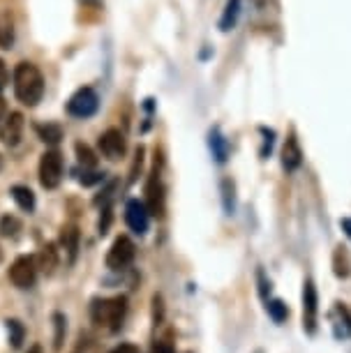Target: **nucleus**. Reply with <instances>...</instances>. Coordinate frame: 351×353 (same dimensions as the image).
Instances as JSON below:
<instances>
[{
    "label": "nucleus",
    "instance_id": "f257e3e1",
    "mask_svg": "<svg viewBox=\"0 0 351 353\" xmlns=\"http://www.w3.org/2000/svg\"><path fill=\"white\" fill-rule=\"evenodd\" d=\"M125 316H128V296L114 298H92L90 303V319L99 328L118 332L123 328Z\"/></svg>",
    "mask_w": 351,
    "mask_h": 353
},
{
    "label": "nucleus",
    "instance_id": "f03ea898",
    "mask_svg": "<svg viewBox=\"0 0 351 353\" xmlns=\"http://www.w3.org/2000/svg\"><path fill=\"white\" fill-rule=\"evenodd\" d=\"M14 92L19 102L26 106H35L44 95V79L32 63H19L14 70Z\"/></svg>",
    "mask_w": 351,
    "mask_h": 353
},
{
    "label": "nucleus",
    "instance_id": "7ed1b4c3",
    "mask_svg": "<svg viewBox=\"0 0 351 353\" xmlns=\"http://www.w3.org/2000/svg\"><path fill=\"white\" fill-rule=\"evenodd\" d=\"M63 181V157L58 150H46L39 159V183L44 190H56Z\"/></svg>",
    "mask_w": 351,
    "mask_h": 353
},
{
    "label": "nucleus",
    "instance_id": "20e7f679",
    "mask_svg": "<svg viewBox=\"0 0 351 353\" xmlns=\"http://www.w3.org/2000/svg\"><path fill=\"white\" fill-rule=\"evenodd\" d=\"M134 254H137V248L128 236L116 238L114 245H111V250H109V254H107V268L116 270V272L128 270L132 265V261H134Z\"/></svg>",
    "mask_w": 351,
    "mask_h": 353
},
{
    "label": "nucleus",
    "instance_id": "39448f33",
    "mask_svg": "<svg viewBox=\"0 0 351 353\" xmlns=\"http://www.w3.org/2000/svg\"><path fill=\"white\" fill-rule=\"evenodd\" d=\"M37 272V256H19L10 268V279L17 289H30V286H35Z\"/></svg>",
    "mask_w": 351,
    "mask_h": 353
},
{
    "label": "nucleus",
    "instance_id": "423d86ee",
    "mask_svg": "<svg viewBox=\"0 0 351 353\" xmlns=\"http://www.w3.org/2000/svg\"><path fill=\"white\" fill-rule=\"evenodd\" d=\"M317 316H319V296H317L312 279H305L303 284V330L308 335L317 332Z\"/></svg>",
    "mask_w": 351,
    "mask_h": 353
},
{
    "label": "nucleus",
    "instance_id": "0eeeda50",
    "mask_svg": "<svg viewBox=\"0 0 351 353\" xmlns=\"http://www.w3.org/2000/svg\"><path fill=\"white\" fill-rule=\"evenodd\" d=\"M99 106V99H97V92L92 88H79L74 95L70 97L68 102V113L74 118H90L92 113L97 111Z\"/></svg>",
    "mask_w": 351,
    "mask_h": 353
},
{
    "label": "nucleus",
    "instance_id": "6e6552de",
    "mask_svg": "<svg viewBox=\"0 0 351 353\" xmlns=\"http://www.w3.org/2000/svg\"><path fill=\"white\" fill-rule=\"evenodd\" d=\"M125 222L137 236H143L150 226V212L146 208V203L139 201V199H130L128 205H125Z\"/></svg>",
    "mask_w": 351,
    "mask_h": 353
},
{
    "label": "nucleus",
    "instance_id": "1a4fd4ad",
    "mask_svg": "<svg viewBox=\"0 0 351 353\" xmlns=\"http://www.w3.org/2000/svg\"><path fill=\"white\" fill-rule=\"evenodd\" d=\"M125 148H128V143H125V134L121 130H107L99 137V152L111 162H118L125 155Z\"/></svg>",
    "mask_w": 351,
    "mask_h": 353
},
{
    "label": "nucleus",
    "instance_id": "9d476101",
    "mask_svg": "<svg viewBox=\"0 0 351 353\" xmlns=\"http://www.w3.org/2000/svg\"><path fill=\"white\" fill-rule=\"evenodd\" d=\"M23 137V116L19 111H12L10 116L3 118L0 125V141L5 145H17Z\"/></svg>",
    "mask_w": 351,
    "mask_h": 353
},
{
    "label": "nucleus",
    "instance_id": "9b49d317",
    "mask_svg": "<svg viewBox=\"0 0 351 353\" xmlns=\"http://www.w3.org/2000/svg\"><path fill=\"white\" fill-rule=\"evenodd\" d=\"M146 208H148L150 215H155V217L164 215V188H162L157 173H153L148 185H146Z\"/></svg>",
    "mask_w": 351,
    "mask_h": 353
},
{
    "label": "nucleus",
    "instance_id": "f8f14e48",
    "mask_svg": "<svg viewBox=\"0 0 351 353\" xmlns=\"http://www.w3.org/2000/svg\"><path fill=\"white\" fill-rule=\"evenodd\" d=\"M330 325H333V335L337 339H349L351 337V312L344 307V305L337 303L333 310H330Z\"/></svg>",
    "mask_w": 351,
    "mask_h": 353
},
{
    "label": "nucleus",
    "instance_id": "ddd939ff",
    "mask_svg": "<svg viewBox=\"0 0 351 353\" xmlns=\"http://www.w3.org/2000/svg\"><path fill=\"white\" fill-rule=\"evenodd\" d=\"M58 243H61V248L65 250V254H68V261L74 263L79 254V245H81V233H79L77 224H65L61 229Z\"/></svg>",
    "mask_w": 351,
    "mask_h": 353
},
{
    "label": "nucleus",
    "instance_id": "4468645a",
    "mask_svg": "<svg viewBox=\"0 0 351 353\" xmlns=\"http://www.w3.org/2000/svg\"><path fill=\"white\" fill-rule=\"evenodd\" d=\"M301 164H303V150H301V145H298L296 137L291 134L287 137V141L282 145V166L287 173H294L301 169Z\"/></svg>",
    "mask_w": 351,
    "mask_h": 353
},
{
    "label": "nucleus",
    "instance_id": "2eb2a0df",
    "mask_svg": "<svg viewBox=\"0 0 351 353\" xmlns=\"http://www.w3.org/2000/svg\"><path fill=\"white\" fill-rule=\"evenodd\" d=\"M14 17H12L10 10L0 8V49H12L14 44Z\"/></svg>",
    "mask_w": 351,
    "mask_h": 353
},
{
    "label": "nucleus",
    "instance_id": "dca6fc26",
    "mask_svg": "<svg viewBox=\"0 0 351 353\" xmlns=\"http://www.w3.org/2000/svg\"><path fill=\"white\" fill-rule=\"evenodd\" d=\"M37 268L44 275H54V270L58 268V250L54 243H46L37 254Z\"/></svg>",
    "mask_w": 351,
    "mask_h": 353
},
{
    "label": "nucleus",
    "instance_id": "f3484780",
    "mask_svg": "<svg viewBox=\"0 0 351 353\" xmlns=\"http://www.w3.org/2000/svg\"><path fill=\"white\" fill-rule=\"evenodd\" d=\"M238 17H241V0H227L224 12L220 17V30L222 32L234 30V26L238 23Z\"/></svg>",
    "mask_w": 351,
    "mask_h": 353
},
{
    "label": "nucleus",
    "instance_id": "a211bd4d",
    "mask_svg": "<svg viewBox=\"0 0 351 353\" xmlns=\"http://www.w3.org/2000/svg\"><path fill=\"white\" fill-rule=\"evenodd\" d=\"M208 143H210V152H213L215 162H220V164L227 162V159H229V143H227V139L222 137V132H220V130H213V132H210Z\"/></svg>",
    "mask_w": 351,
    "mask_h": 353
},
{
    "label": "nucleus",
    "instance_id": "6ab92c4d",
    "mask_svg": "<svg viewBox=\"0 0 351 353\" xmlns=\"http://www.w3.org/2000/svg\"><path fill=\"white\" fill-rule=\"evenodd\" d=\"M12 199H14V203L21 210L26 212L35 210V194H32V190L23 188V185H14V188H12Z\"/></svg>",
    "mask_w": 351,
    "mask_h": 353
},
{
    "label": "nucleus",
    "instance_id": "aec40b11",
    "mask_svg": "<svg viewBox=\"0 0 351 353\" xmlns=\"http://www.w3.org/2000/svg\"><path fill=\"white\" fill-rule=\"evenodd\" d=\"M220 192H222V208L227 215H234L236 212V185L234 181H229V178H224L220 183Z\"/></svg>",
    "mask_w": 351,
    "mask_h": 353
},
{
    "label": "nucleus",
    "instance_id": "412c9836",
    "mask_svg": "<svg viewBox=\"0 0 351 353\" xmlns=\"http://www.w3.org/2000/svg\"><path fill=\"white\" fill-rule=\"evenodd\" d=\"M8 335H10V344H12V349H21V344H23V339H26V328H23V323L19 321V319H8Z\"/></svg>",
    "mask_w": 351,
    "mask_h": 353
},
{
    "label": "nucleus",
    "instance_id": "4be33fe9",
    "mask_svg": "<svg viewBox=\"0 0 351 353\" xmlns=\"http://www.w3.org/2000/svg\"><path fill=\"white\" fill-rule=\"evenodd\" d=\"M266 312H268V316L273 319L275 323H284L289 319V307L284 305V301H280V298L266 301Z\"/></svg>",
    "mask_w": 351,
    "mask_h": 353
},
{
    "label": "nucleus",
    "instance_id": "5701e85b",
    "mask_svg": "<svg viewBox=\"0 0 351 353\" xmlns=\"http://www.w3.org/2000/svg\"><path fill=\"white\" fill-rule=\"evenodd\" d=\"M37 134H39V139H42L44 143L56 145L63 139V130L58 128V125H54V123H46V125H37Z\"/></svg>",
    "mask_w": 351,
    "mask_h": 353
},
{
    "label": "nucleus",
    "instance_id": "b1692460",
    "mask_svg": "<svg viewBox=\"0 0 351 353\" xmlns=\"http://www.w3.org/2000/svg\"><path fill=\"white\" fill-rule=\"evenodd\" d=\"M23 229L21 219L14 217V215H3L0 217V233H3L5 238H17L19 231Z\"/></svg>",
    "mask_w": 351,
    "mask_h": 353
},
{
    "label": "nucleus",
    "instance_id": "393cba45",
    "mask_svg": "<svg viewBox=\"0 0 351 353\" xmlns=\"http://www.w3.org/2000/svg\"><path fill=\"white\" fill-rule=\"evenodd\" d=\"M51 321H54V349L58 351L65 342V332H68V319L61 312H56L54 316H51Z\"/></svg>",
    "mask_w": 351,
    "mask_h": 353
},
{
    "label": "nucleus",
    "instance_id": "a878e982",
    "mask_svg": "<svg viewBox=\"0 0 351 353\" xmlns=\"http://www.w3.org/2000/svg\"><path fill=\"white\" fill-rule=\"evenodd\" d=\"M74 150H77L79 164H83V169H95L97 157H95V152H92V150L88 148V145H86V143H77V145H74Z\"/></svg>",
    "mask_w": 351,
    "mask_h": 353
},
{
    "label": "nucleus",
    "instance_id": "bb28decb",
    "mask_svg": "<svg viewBox=\"0 0 351 353\" xmlns=\"http://www.w3.org/2000/svg\"><path fill=\"white\" fill-rule=\"evenodd\" d=\"M116 185H118V183H109L107 188H104L102 192H99V196H95V205H107V203L111 201V196H114Z\"/></svg>",
    "mask_w": 351,
    "mask_h": 353
},
{
    "label": "nucleus",
    "instance_id": "cd10ccee",
    "mask_svg": "<svg viewBox=\"0 0 351 353\" xmlns=\"http://www.w3.org/2000/svg\"><path fill=\"white\" fill-rule=\"evenodd\" d=\"M83 185H95V183H99V181H104V173H99V171H95V169H83V176L79 178Z\"/></svg>",
    "mask_w": 351,
    "mask_h": 353
},
{
    "label": "nucleus",
    "instance_id": "c85d7f7f",
    "mask_svg": "<svg viewBox=\"0 0 351 353\" xmlns=\"http://www.w3.org/2000/svg\"><path fill=\"white\" fill-rule=\"evenodd\" d=\"M102 212H104V217L99 219V233L104 236V233L109 231V224H111V208H109V205H104Z\"/></svg>",
    "mask_w": 351,
    "mask_h": 353
},
{
    "label": "nucleus",
    "instance_id": "c756f323",
    "mask_svg": "<svg viewBox=\"0 0 351 353\" xmlns=\"http://www.w3.org/2000/svg\"><path fill=\"white\" fill-rule=\"evenodd\" d=\"M257 279H259V291H261V298H263V301H268L270 282H266V277H263V270L257 272Z\"/></svg>",
    "mask_w": 351,
    "mask_h": 353
},
{
    "label": "nucleus",
    "instance_id": "7c9ffc66",
    "mask_svg": "<svg viewBox=\"0 0 351 353\" xmlns=\"http://www.w3.org/2000/svg\"><path fill=\"white\" fill-rule=\"evenodd\" d=\"M109 353H139V346L130 344V342H123V344H118L116 349H111Z\"/></svg>",
    "mask_w": 351,
    "mask_h": 353
},
{
    "label": "nucleus",
    "instance_id": "2f4dec72",
    "mask_svg": "<svg viewBox=\"0 0 351 353\" xmlns=\"http://www.w3.org/2000/svg\"><path fill=\"white\" fill-rule=\"evenodd\" d=\"M8 85V68H5V61L0 58V90Z\"/></svg>",
    "mask_w": 351,
    "mask_h": 353
},
{
    "label": "nucleus",
    "instance_id": "473e14b6",
    "mask_svg": "<svg viewBox=\"0 0 351 353\" xmlns=\"http://www.w3.org/2000/svg\"><path fill=\"white\" fill-rule=\"evenodd\" d=\"M155 353H176V351H174V346H171L169 342H160L155 346Z\"/></svg>",
    "mask_w": 351,
    "mask_h": 353
},
{
    "label": "nucleus",
    "instance_id": "72a5a7b5",
    "mask_svg": "<svg viewBox=\"0 0 351 353\" xmlns=\"http://www.w3.org/2000/svg\"><path fill=\"white\" fill-rule=\"evenodd\" d=\"M342 229H344V233H347V238L351 241V217H347V219H342Z\"/></svg>",
    "mask_w": 351,
    "mask_h": 353
},
{
    "label": "nucleus",
    "instance_id": "f704fd0d",
    "mask_svg": "<svg viewBox=\"0 0 351 353\" xmlns=\"http://www.w3.org/2000/svg\"><path fill=\"white\" fill-rule=\"evenodd\" d=\"M5 113H8V106H5V99L0 97V121L5 118Z\"/></svg>",
    "mask_w": 351,
    "mask_h": 353
},
{
    "label": "nucleus",
    "instance_id": "c9c22d12",
    "mask_svg": "<svg viewBox=\"0 0 351 353\" xmlns=\"http://www.w3.org/2000/svg\"><path fill=\"white\" fill-rule=\"evenodd\" d=\"M28 353H44V351H42V346H39V344H32L28 349Z\"/></svg>",
    "mask_w": 351,
    "mask_h": 353
},
{
    "label": "nucleus",
    "instance_id": "e433bc0d",
    "mask_svg": "<svg viewBox=\"0 0 351 353\" xmlns=\"http://www.w3.org/2000/svg\"><path fill=\"white\" fill-rule=\"evenodd\" d=\"M0 261H3V250H0Z\"/></svg>",
    "mask_w": 351,
    "mask_h": 353
},
{
    "label": "nucleus",
    "instance_id": "4c0bfd02",
    "mask_svg": "<svg viewBox=\"0 0 351 353\" xmlns=\"http://www.w3.org/2000/svg\"><path fill=\"white\" fill-rule=\"evenodd\" d=\"M0 166H3V159H0Z\"/></svg>",
    "mask_w": 351,
    "mask_h": 353
},
{
    "label": "nucleus",
    "instance_id": "58836bf2",
    "mask_svg": "<svg viewBox=\"0 0 351 353\" xmlns=\"http://www.w3.org/2000/svg\"><path fill=\"white\" fill-rule=\"evenodd\" d=\"M257 353H261V351H257Z\"/></svg>",
    "mask_w": 351,
    "mask_h": 353
}]
</instances>
